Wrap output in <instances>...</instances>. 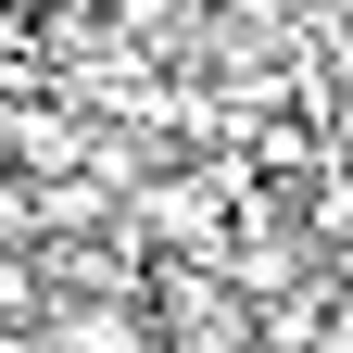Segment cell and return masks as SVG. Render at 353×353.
<instances>
[{
  "label": "cell",
  "instance_id": "cell-1",
  "mask_svg": "<svg viewBox=\"0 0 353 353\" xmlns=\"http://www.w3.org/2000/svg\"><path fill=\"white\" fill-rule=\"evenodd\" d=\"M341 164H353V114H341Z\"/></svg>",
  "mask_w": 353,
  "mask_h": 353
},
{
  "label": "cell",
  "instance_id": "cell-2",
  "mask_svg": "<svg viewBox=\"0 0 353 353\" xmlns=\"http://www.w3.org/2000/svg\"><path fill=\"white\" fill-rule=\"evenodd\" d=\"M0 139H13V114H0Z\"/></svg>",
  "mask_w": 353,
  "mask_h": 353
}]
</instances>
